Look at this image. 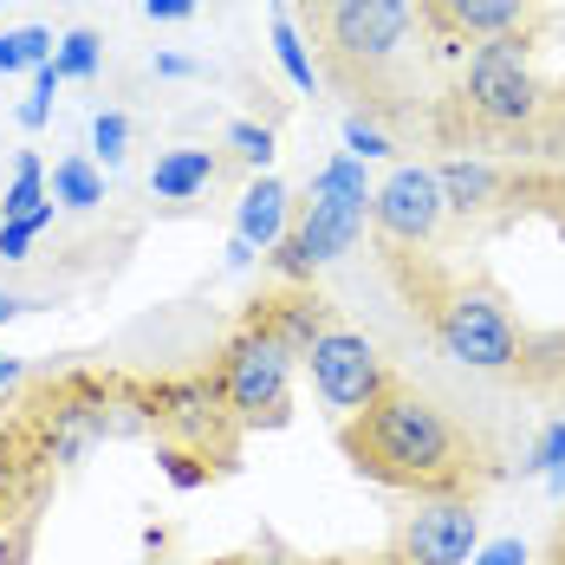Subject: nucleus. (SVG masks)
I'll return each instance as SVG.
<instances>
[{
  "label": "nucleus",
  "mask_w": 565,
  "mask_h": 565,
  "mask_svg": "<svg viewBox=\"0 0 565 565\" xmlns=\"http://www.w3.org/2000/svg\"><path fill=\"white\" fill-rule=\"evenodd\" d=\"M416 13L409 0H332L326 7V33H332V53L339 58H364V65H384L396 58V46L409 40Z\"/></svg>",
  "instance_id": "1a4fd4ad"
},
{
  "label": "nucleus",
  "mask_w": 565,
  "mask_h": 565,
  "mask_svg": "<svg viewBox=\"0 0 565 565\" xmlns=\"http://www.w3.org/2000/svg\"><path fill=\"white\" fill-rule=\"evenodd\" d=\"M46 117H53V98H40V92H33V98L20 105V124H26V130H40Z\"/></svg>",
  "instance_id": "bb28decb"
},
{
  "label": "nucleus",
  "mask_w": 565,
  "mask_h": 565,
  "mask_svg": "<svg viewBox=\"0 0 565 565\" xmlns=\"http://www.w3.org/2000/svg\"><path fill=\"white\" fill-rule=\"evenodd\" d=\"M143 13H150V20H189L195 0H143Z\"/></svg>",
  "instance_id": "a878e982"
},
{
  "label": "nucleus",
  "mask_w": 565,
  "mask_h": 565,
  "mask_svg": "<svg viewBox=\"0 0 565 565\" xmlns=\"http://www.w3.org/2000/svg\"><path fill=\"white\" fill-rule=\"evenodd\" d=\"M526 13V0H423V20L443 46H468V40H501L513 20Z\"/></svg>",
  "instance_id": "9d476101"
},
{
  "label": "nucleus",
  "mask_w": 565,
  "mask_h": 565,
  "mask_svg": "<svg viewBox=\"0 0 565 565\" xmlns=\"http://www.w3.org/2000/svg\"><path fill=\"white\" fill-rule=\"evenodd\" d=\"M227 143H234V157H247V163H260V170L274 163V130H267V124H247V117H241V124H227Z\"/></svg>",
  "instance_id": "aec40b11"
},
{
  "label": "nucleus",
  "mask_w": 565,
  "mask_h": 565,
  "mask_svg": "<svg viewBox=\"0 0 565 565\" xmlns=\"http://www.w3.org/2000/svg\"><path fill=\"white\" fill-rule=\"evenodd\" d=\"M540 85H533V65H526V46L501 33V40H481L475 58H468V78L455 92V111L468 117L475 137H520L533 117H540Z\"/></svg>",
  "instance_id": "7ed1b4c3"
},
{
  "label": "nucleus",
  "mask_w": 565,
  "mask_h": 565,
  "mask_svg": "<svg viewBox=\"0 0 565 565\" xmlns=\"http://www.w3.org/2000/svg\"><path fill=\"white\" fill-rule=\"evenodd\" d=\"M33 209H46V175L33 157H20V170L7 182V195H0V222H20V215H33Z\"/></svg>",
  "instance_id": "dca6fc26"
},
{
  "label": "nucleus",
  "mask_w": 565,
  "mask_h": 565,
  "mask_svg": "<svg viewBox=\"0 0 565 565\" xmlns=\"http://www.w3.org/2000/svg\"><path fill=\"white\" fill-rule=\"evenodd\" d=\"M215 182V157L209 150H170V157H157V170H150V189L163 195V202H189L195 189H209Z\"/></svg>",
  "instance_id": "f8f14e48"
},
{
  "label": "nucleus",
  "mask_w": 565,
  "mask_h": 565,
  "mask_svg": "<svg viewBox=\"0 0 565 565\" xmlns=\"http://www.w3.org/2000/svg\"><path fill=\"white\" fill-rule=\"evenodd\" d=\"M124 143H130V124L117 111H98V124H92V150L105 157V163H124Z\"/></svg>",
  "instance_id": "4be33fe9"
},
{
  "label": "nucleus",
  "mask_w": 565,
  "mask_h": 565,
  "mask_svg": "<svg viewBox=\"0 0 565 565\" xmlns=\"http://www.w3.org/2000/svg\"><path fill=\"white\" fill-rule=\"evenodd\" d=\"M0 565H13V520L0 513Z\"/></svg>",
  "instance_id": "c85d7f7f"
},
{
  "label": "nucleus",
  "mask_w": 565,
  "mask_h": 565,
  "mask_svg": "<svg viewBox=\"0 0 565 565\" xmlns=\"http://www.w3.org/2000/svg\"><path fill=\"white\" fill-rule=\"evenodd\" d=\"M306 364H312V384H319V396H326L339 416H358L371 396L391 384V371H384L377 344L364 339V332H339V326H326L319 339L306 344Z\"/></svg>",
  "instance_id": "423d86ee"
},
{
  "label": "nucleus",
  "mask_w": 565,
  "mask_h": 565,
  "mask_svg": "<svg viewBox=\"0 0 565 565\" xmlns=\"http://www.w3.org/2000/svg\"><path fill=\"white\" fill-rule=\"evenodd\" d=\"M53 58V33L46 26H13L0 33V72H40Z\"/></svg>",
  "instance_id": "2eb2a0df"
},
{
  "label": "nucleus",
  "mask_w": 565,
  "mask_h": 565,
  "mask_svg": "<svg viewBox=\"0 0 565 565\" xmlns=\"http://www.w3.org/2000/svg\"><path fill=\"white\" fill-rule=\"evenodd\" d=\"M274 53H280L286 78H292L299 92H312V85H319V72H312V58H306V46H299V33H292V20H286V13H274Z\"/></svg>",
  "instance_id": "f3484780"
},
{
  "label": "nucleus",
  "mask_w": 565,
  "mask_h": 565,
  "mask_svg": "<svg viewBox=\"0 0 565 565\" xmlns=\"http://www.w3.org/2000/svg\"><path fill=\"white\" fill-rule=\"evenodd\" d=\"M344 455L358 475L403 488L416 501H468L475 481V443L449 423V409L416 384H384L351 423H344Z\"/></svg>",
  "instance_id": "f257e3e1"
},
{
  "label": "nucleus",
  "mask_w": 565,
  "mask_h": 565,
  "mask_svg": "<svg viewBox=\"0 0 565 565\" xmlns=\"http://www.w3.org/2000/svg\"><path fill=\"white\" fill-rule=\"evenodd\" d=\"M443 215H449L443 182H436V170H423V163H403V170H391L384 189H371V222H377V234H384L391 247H423V241H436Z\"/></svg>",
  "instance_id": "6e6552de"
},
{
  "label": "nucleus",
  "mask_w": 565,
  "mask_h": 565,
  "mask_svg": "<svg viewBox=\"0 0 565 565\" xmlns=\"http://www.w3.org/2000/svg\"><path fill=\"white\" fill-rule=\"evenodd\" d=\"M286 215H292V195H286L274 175H260V182L241 195V215H234V227H241V241H247V247H280Z\"/></svg>",
  "instance_id": "9b49d317"
},
{
  "label": "nucleus",
  "mask_w": 565,
  "mask_h": 565,
  "mask_svg": "<svg viewBox=\"0 0 565 565\" xmlns=\"http://www.w3.org/2000/svg\"><path fill=\"white\" fill-rule=\"evenodd\" d=\"M423 312H429V332H436V344L449 351L455 364H468V371H513L520 364V339L526 332L513 326L501 292H488V286H443V292L423 299Z\"/></svg>",
  "instance_id": "20e7f679"
},
{
  "label": "nucleus",
  "mask_w": 565,
  "mask_h": 565,
  "mask_svg": "<svg viewBox=\"0 0 565 565\" xmlns=\"http://www.w3.org/2000/svg\"><path fill=\"white\" fill-rule=\"evenodd\" d=\"M371 222V182L358 157H339L312 175L306 202H299V222L280 234V274L286 280H306L319 260H339L344 247L364 234Z\"/></svg>",
  "instance_id": "f03ea898"
},
{
  "label": "nucleus",
  "mask_w": 565,
  "mask_h": 565,
  "mask_svg": "<svg viewBox=\"0 0 565 565\" xmlns=\"http://www.w3.org/2000/svg\"><path fill=\"white\" fill-rule=\"evenodd\" d=\"M163 468H170L175 488H202V481H209V468H195V455H189V449H170V455H163Z\"/></svg>",
  "instance_id": "b1692460"
},
{
  "label": "nucleus",
  "mask_w": 565,
  "mask_h": 565,
  "mask_svg": "<svg viewBox=\"0 0 565 565\" xmlns=\"http://www.w3.org/2000/svg\"><path fill=\"white\" fill-rule=\"evenodd\" d=\"M58 85H65V72H58L53 58H46V65H40V72H33V92H40V98H53Z\"/></svg>",
  "instance_id": "cd10ccee"
},
{
  "label": "nucleus",
  "mask_w": 565,
  "mask_h": 565,
  "mask_svg": "<svg viewBox=\"0 0 565 565\" xmlns=\"http://www.w3.org/2000/svg\"><path fill=\"white\" fill-rule=\"evenodd\" d=\"M53 202H65V209H98L105 202V175L92 170L85 157H65L53 170Z\"/></svg>",
  "instance_id": "4468645a"
},
{
  "label": "nucleus",
  "mask_w": 565,
  "mask_h": 565,
  "mask_svg": "<svg viewBox=\"0 0 565 565\" xmlns=\"http://www.w3.org/2000/svg\"><path fill=\"white\" fill-rule=\"evenodd\" d=\"M546 565H565V533H559V546H553V559H546Z\"/></svg>",
  "instance_id": "2f4dec72"
},
{
  "label": "nucleus",
  "mask_w": 565,
  "mask_h": 565,
  "mask_svg": "<svg viewBox=\"0 0 565 565\" xmlns=\"http://www.w3.org/2000/svg\"><path fill=\"white\" fill-rule=\"evenodd\" d=\"M13 377H20V364H13V358L0 351V384H13Z\"/></svg>",
  "instance_id": "c756f323"
},
{
  "label": "nucleus",
  "mask_w": 565,
  "mask_h": 565,
  "mask_svg": "<svg viewBox=\"0 0 565 565\" xmlns=\"http://www.w3.org/2000/svg\"><path fill=\"white\" fill-rule=\"evenodd\" d=\"M526 475H553V488H565V423H553L546 436H540V449L526 461Z\"/></svg>",
  "instance_id": "412c9836"
},
{
  "label": "nucleus",
  "mask_w": 565,
  "mask_h": 565,
  "mask_svg": "<svg viewBox=\"0 0 565 565\" xmlns=\"http://www.w3.org/2000/svg\"><path fill=\"white\" fill-rule=\"evenodd\" d=\"M46 227H53V195H46V209H33V215H20V222H0V260H26V247H33Z\"/></svg>",
  "instance_id": "a211bd4d"
},
{
  "label": "nucleus",
  "mask_w": 565,
  "mask_h": 565,
  "mask_svg": "<svg viewBox=\"0 0 565 565\" xmlns=\"http://www.w3.org/2000/svg\"><path fill=\"white\" fill-rule=\"evenodd\" d=\"M481 546L475 501H416L396 520V559L403 565H468Z\"/></svg>",
  "instance_id": "0eeeda50"
},
{
  "label": "nucleus",
  "mask_w": 565,
  "mask_h": 565,
  "mask_svg": "<svg viewBox=\"0 0 565 565\" xmlns=\"http://www.w3.org/2000/svg\"><path fill=\"white\" fill-rule=\"evenodd\" d=\"M468 565H526V546H520V540H494L488 553H475Z\"/></svg>",
  "instance_id": "393cba45"
},
{
  "label": "nucleus",
  "mask_w": 565,
  "mask_h": 565,
  "mask_svg": "<svg viewBox=\"0 0 565 565\" xmlns=\"http://www.w3.org/2000/svg\"><path fill=\"white\" fill-rule=\"evenodd\" d=\"M53 65L65 72V78H92V72H98V33H92V26L65 33V40H58V58H53Z\"/></svg>",
  "instance_id": "6ab92c4d"
},
{
  "label": "nucleus",
  "mask_w": 565,
  "mask_h": 565,
  "mask_svg": "<svg viewBox=\"0 0 565 565\" xmlns=\"http://www.w3.org/2000/svg\"><path fill=\"white\" fill-rule=\"evenodd\" d=\"M344 150L351 157H391V137L377 124H364V117H344Z\"/></svg>",
  "instance_id": "5701e85b"
},
{
  "label": "nucleus",
  "mask_w": 565,
  "mask_h": 565,
  "mask_svg": "<svg viewBox=\"0 0 565 565\" xmlns=\"http://www.w3.org/2000/svg\"><path fill=\"white\" fill-rule=\"evenodd\" d=\"M286 384H292V351L274 332L247 326L241 339L222 351V371H215V391H222L227 416L234 423H286Z\"/></svg>",
  "instance_id": "39448f33"
},
{
  "label": "nucleus",
  "mask_w": 565,
  "mask_h": 565,
  "mask_svg": "<svg viewBox=\"0 0 565 565\" xmlns=\"http://www.w3.org/2000/svg\"><path fill=\"white\" fill-rule=\"evenodd\" d=\"M13 312H20V299H7V292H0V326H7Z\"/></svg>",
  "instance_id": "7c9ffc66"
},
{
  "label": "nucleus",
  "mask_w": 565,
  "mask_h": 565,
  "mask_svg": "<svg viewBox=\"0 0 565 565\" xmlns=\"http://www.w3.org/2000/svg\"><path fill=\"white\" fill-rule=\"evenodd\" d=\"M436 182H443V202H449L455 215H481V209H488V195L501 189L488 163H443Z\"/></svg>",
  "instance_id": "ddd939ff"
}]
</instances>
